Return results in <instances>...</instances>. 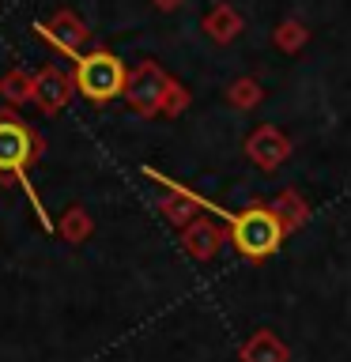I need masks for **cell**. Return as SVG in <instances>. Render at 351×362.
I'll use <instances>...</instances> for the list:
<instances>
[{
  "label": "cell",
  "instance_id": "obj_1",
  "mask_svg": "<svg viewBox=\"0 0 351 362\" xmlns=\"http://www.w3.org/2000/svg\"><path fill=\"white\" fill-rule=\"evenodd\" d=\"M76 87L79 95L91 98V102H110L121 95L125 87V68L113 53L98 49V53H87L76 61Z\"/></svg>",
  "mask_w": 351,
  "mask_h": 362
},
{
  "label": "cell",
  "instance_id": "obj_2",
  "mask_svg": "<svg viewBox=\"0 0 351 362\" xmlns=\"http://www.w3.org/2000/svg\"><path fill=\"white\" fill-rule=\"evenodd\" d=\"M234 245H238V253L242 257H268V253H276L280 249V223H276V215L265 211V208H253V211H242L234 219Z\"/></svg>",
  "mask_w": 351,
  "mask_h": 362
},
{
  "label": "cell",
  "instance_id": "obj_3",
  "mask_svg": "<svg viewBox=\"0 0 351 362\" xmlns=\"http://www.w3.org/2000/svg\"><path fill=\"white\" fill-rule=\"evenodd\" d=\"M34 158V136L16 117H0V174H23Z\"/></svg>",
  "mask_w": 351,
  "mask_h": 362
}]
</instances>
